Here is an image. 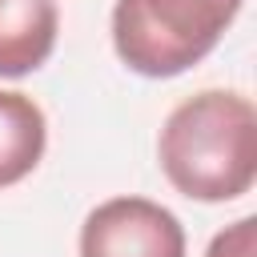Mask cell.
<instances>
[{
	"instance_id": "6da1fadb",
	"label": "cell",
	"mask_w": 257,
	"mask_h": 257,
	"mask_svg": "<svg viewBox=\"0 0 257 257\" xmlns=\"http://www.w3.org/2000/svg\"><path fill=\"white\" fill-rule=\"evenodd\" d=\"M157 161L169 185L189 201H237L257 181V112L229 88H205L181 100L157 137Z\"/></svg>"
},
{
	"instance_id": "7a4b0ae2",
	"label": "cell",
	"mask_w": 257,
	"mask_h": 257,
	"mask_svg": "<svg viewBox=\"0 0 257 257\" xmlns=\"http://www.w3.org/2000/svg\"><path fill=\"white\" fill-rule=\"evenodd\" d=\"M245 0H116L112 48L124 68L169 80L201 64Z\"/></svg>"
},
{
	"instance_id": "3957f363",
	"label": "cell",
	"mask_w": 257,
	"mask_h": 257,
	"mask_svg": "<svg viewBox=\"0 0 257 257\" xmlns=\"http://www.w3.org/2000/svg\"><path fill=\"white\" fill-rule=\"evenodd\" d=\"M80 257H185V229L149 197H108L80 225Z\"/></svg>"
},
{
	"instance_id": "277c9868",
	"label": "cell",
	"mask_w": 257,
	"mask_h": 257,
	"mask_svg": "<svg viewBox=\"0 0 257 257\" xmlns=\"http://www.w3.org/2000/svg\"><path fill=\"white\" fill-rule=\"evenodd\" d=\"M56 0H0V80L36 72L56 48Z\"/></svg>"
},
{
	"instance_id": "5b68a950",
	"label": "cell",
	"mask_w": 257,
	"mask_h": 257,
	"mask_svg": "<svg viewBox=\"0 0 257 257\" xmlns=\"http://www.w3.org/2000/svg\"><path fill=\"white\" fill-rule=\"evenodd\" d=\"M48 145V120L44 108L12 88H0V189L24 181Z\"/></svg>"
},
{
	"instance_id": "8992f818",
	"label": "cell",
	"mask_w": 257,
	"mask_h": 257,
	"mask_svg": "<svg viewBox=\"0 0 257 257\" xmlns=\"http://www.w3.org/2000/svg\"><path fill=\"white\" fill-rule=\"evenodd\" d=\"M253 253H257V217L233 221V225L221 229V233L209 241V249H205V257H253Z\"/></svg>"
}]
</instances>
